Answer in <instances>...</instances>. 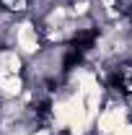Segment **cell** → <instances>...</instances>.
Returning a JSON list of instances; mask_svg holds the SVG:
<instances>
[{
    "mask_svg": "<svg viewBox=\"0 0 132 135\" xmlns=\"http://www.w3.org/2000/svg\"><path fill=\"white\" fill-rule=\"evenodd\" d=\"M8 47H13L26 62L34 60L39 52L44 50V39H42V29H39V23H36L31 16L16 18L13 31H11V39H8Z\"/></svg>",
    "mask_w": 132,
    "mask_h": 135,
    "instance_id": "1",
    "label": "cell"
},
{
    "mask_svg": "<svg viewBox=\"0 0 132 135\" xmlns=\"http://www.w3.org/2000/svg\"><path fill=\"white\" fill-rule=\"evenodd\" d=\"M3 75H26V60L13 47H0V78Z\"/></svg>",
    "mask_w": 132,
    "mask_h": 135,
    "instance_id": "2",
    "label": "cell"
},
{
    "mask_svg": "<svg viewBox=\"0 0 132 135\" xmlns=\"http://www.w3.org/2000/svg\"><path fill=\"white\" fill-rule=\"evenodd\" d=\"M26 88H29L26 75H3V78H0V101L21 99Z\"/></svg>",
    "mask_w": 132,
    "mask_h": 135,
    "instance_id": "3",
    "label": "cell"
},
{
    "mask_svg": "<svg viewBox=\"0 0 132 135\" xmlns=\"http://www.w3.org/2000/svg\"><path fill=\"white\" fill-rule=\"evenodd\" d=\"M26 135H57V133H54L52 127H47V125H36V127H34V130H29Z\"/></svg>",
    "mask_w": 132,
    "mask_h": 135,
    "instance_id": "4",
    "label": "cell"
}]
</instances>
